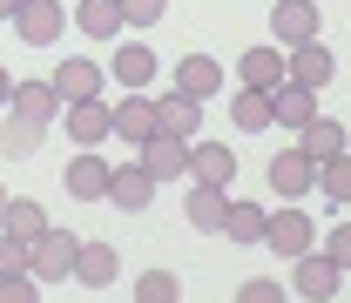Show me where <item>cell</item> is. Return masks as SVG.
I'll return each instance as SVG.
<instances>
[{"label": "cell", "mask_w": 351, "mask_h": 303, "mask_svg": "<svg viewBox=\"0 0 351 303\" xmlns=\"http://www.w3.org/2000/svg\"><path fill=\"white\" fill-rule=\"evenodd\" d=\"M75 256H82V236L47 229V236L27 243V276H34V283H61V276H75Z\"/></svg>", "instance_id": "1"}, {"label": "cell", "mask_w": 351, "mask_h": 303, "mask_svg": "<svg viewBox=\"0 0 351 303\" xmlns=\"http://www.w3.org/2000/svg\"><path fill=\"white\" fill-rule=\"evenodd\" d=\"M156 189H162V182L142 169V162H115V169H108V202L129 209V216H142V209L156 202Z\"/></svg>", "instance_id": "2"}, {"label": "cell", "mask_w": 351, "mask_h": 303, "mask_svg": "<svg viewBox=\"0 0 351 303\" xmlns=\"http://www.w3.org/2000/svg\"><path fill=\"white\" fill-rule=\"evenodd\" d=\"M284 75H291V88L317 94V88H331L338 61H331V47H324V41H304V47H291V54H284Z\"/></svg>", "instance_id": "3"}, {"label": "cell", "mask_w": 351, "mask_h": 303, "mask_svg": "<svg viewBox=\"0 0 351 303\" xmlns=\"http://www.w3.org/2000/svg\"><path fill=\"white\" fill-rule=\"evenodd\" d=\"M291 263H298V276H291V290H298V297H311V303H331V297H338L345 269H338L331 256H317V250H304V256H291Z\"/></svg>", "instance_id": "4"}, {"label": "cell", "mask_w": 351, "mask_h": 303, "mask_svg": "<svg viewBox=\"0 0 351 303\" xmlns=\"http://www.w3.org/2000/svg\"><path fill=\"white\" fill-rule=\"evenodd\" d=\"M270 34H277V47L317 41V0H277L270 7Z\"/></svg>", "instance_id": "5"}, {"label": "cell", "mask_w": 351, "mask_h": 303, "mask_svg": "<svg viewBox=\"0 0 351 303\" xmlns=\"http://www.w3.org/2000/svg\"><path fill=\"white\" fill-rule=\"evenodd\" d=\"M263 243H270L277 256H304L311 243H317V222H311L304 209H277V216L263 222Z\"/></svg>", "instance_id": "6"}, {"label": "cell", "mask_w": 351, "mask_h": 303, "mask_svg": "<svg viewBox=\"0 0 351 303\" xmlns=\"http://www.w3.org/2000/svg\"><path fill=\"white\" fill-rule=\"evenodd\" d=\"M61 27H68L61 0H27V7L14 14V34H21L27 47H54V41H61Z\"/></svg>", "instance_id": "7"}, {"label": "cell", "mask_w": 351, "mask_h": 303, "mask_svg": "<svg viewBox=\"0 0 351 303\" xmlns=\"http://www.w3.org/2000/svg\"><path fill=\"white\" fill-rule=\"evenodd\" d=\"M270 189H277L284 202H298L304 189H317V162H311L304 148H277V155H270Z\"/></svg>", "instance_id": "8"}, {"label": "cell", "mask_w": 351, "mask_h": 303, "mask_svg": "<svg viewBox=\"0 0 351 303\" xmlns=\"http://www.w3.org/2000/svg\"><path fill=\"white\" fill-rule=\"evenodd\" d=\"M156 135H176V142H196L203 135V101H189V94H156Z\"/></svg>", "instance_id": "9"}, {"label": "cell", "mask_w": 351, "mask_h": 303, "mask_svg": "<svg viewBox=\"0 0 351 303\" xmlns=\"http://www.w3.org/2000/svg\"><path fill=\"white\" fill-rule=\"evenodd\" d=\"M108 135H115V142H135V148H142V142L156 135V101H149V94H122V101L108 108Z\"/></svg>", "instance_id": "10"}, {"label": "cell", "mask_w": 351, "mask_h": 303, "mask_svg": "<svg viewBox=\"0 0 351 303\" xmlns=\"http://www.w3.org/2000/svg\"><path fill=\"white\" fill-rule=\"evenodd\" d=\"M176 94H189V101L210 108V101L223 94V68L210 61V54H182V61H176Z\"/></svg>", "instance_id": "11"}, {"label": "cell", "mask_w": 351, "mask_h": 303, "mask_svg": "<svg viewBox=\"0 0 351 303\" xmlns=\"http://www.w3.org/2000/svg\"><path fill=\"white\" fill-rule=\"evenodd\" d=\"M61 122H68V142H75V148H101V142H108V101H101V94H95V101H68Z\"/></svg>", "instance_id": "12"}, {"label": "cell", "mask_w": 351, "mask_h": 303, "mask_svg": "<svg viewBox=\"0 0 351 303\" xmlns=\"http://www.w3.org/2000/svg\"><path fill=\"white\" fill-rule=\"evenodd\" d=\"M135 162L156 175V182H176V175H189V142H176V135H149V142L135 148Z\"/></svg>", "instance_id": "13"}, {"label": "cell", "mask_w": 351, "mask_h": 303, "mask_svg": "<svg viewBox=\"0 0 351 303\" xmlns=\"http://www.w3.org/2000/svg\"><path fill=\"white\" fill-rule=\"evenodd\" d=\"M47 81H54L61 108H68V101H95V94H101V68H95L88 54H75V61H61V68H54Z\"/></svg>", "instance_id": "14"}, {"label": "cell", "mask_w": 351, "mask_h": 303, "mask_svg": "<svg viewBox=\"0 0 351 303\" xmlns=\"http://www.w3.org/2000/svg\"><path fill=\"white\" fill-rule=\"evenodd\" d=\"M189 175H196L203 189H230V182H237V155H230L223 142H189Z\"/></svg>", "instance_id": "15"}, {"label": "cell", "mask_w": 351, "mask_h": 303, "mask_svg": "<svg viewBox=\"0 0 351 303\" xmlns=\"http://www.w3.org/2000/svg\"><path fill=\"white\" fill-rule=\"evenodd\" d=\"M108 169H115V162H101L95 148H82V155L68 162L61 182H68V196H75V202H101V196H108Z\"/></svg>", "instance_id": "16"}, {"label": "cell", "mask_w": 351, "mask_h": 303, "mask_svg": "<svg viewBox=\"0 0 351 303\" xmlns=\"http://www.w3.org/2000/svg\"><path fill=\"white\" fill-rule=\"evenodd\" d=\"M270 122H277V129H291V135H304L311 122H317V94H304V88H277V94H270Z\"/></svg>", "instance_id": "17"}, {"label": "cell", "mask_w": 351, "mask_h": 303, "mask_svg": "<svg viewBox=\"0 0 351 303\" xmlns=\"http://www.w3.org/2000/svg\"><path fill=\"white\" fill-rule=\"evenodd\" d=\"M0 148H7V155H41V148H47V122L7 108V115H0Z\"/></svg>", "instance_id": "18"}, {"label": "cell", "mask_w": 351, "mask_h": 303, "mask_svg": "<svg viewBox=\"0 0 351 303\" xmlns=\"http://www.w3.org/2000/svg\"><path fill=\"white\" fill-rule=\"evenodd\" d=\"M223 209H230V189H189V202H182V216H189V229H203V236H223Z\"/></svg>", "instance_id": "19"}, {"label": "cell", "mask_w": 351, "mask_h": 303, "mask_svg": "<svg viewBox=\"0 0 351 303\" xmlns=\"http://www.w3.org/2000/svg\"><path fill=\"white\" fill-rule=\"evenodd\" d=\"M108 75H115V81L129 88V94H142V88L156 81V54H149L142 41H129V47H115V61H108Z\"/></svg>", "instance_id": "20"}, {"label": "cell", "mask_w": 351, "mask_h": 303, "mask_svg": "<svg viewBox=\"0 0 351 303\" xmlns=\"http://www.w3.org/2000/svg\"><path fill=\"white\" fill-rule=\"evenodd\" d=\"M75 27H82L88 41H115L129 21H122V0H82L75 7Z\"/></svg>", "instance_id": "21"}, {"label": "cell", "mask_w": 351, "mask_h": 303, "mask_svg": "<svg viewBox=\"0 0 351 303\" xmlns=\"http://www.w3.org/2000/svg\"><path fill=\"white\" fill-rule=\"evenodd\" d=\"M0 229H7V236H21V243H34V236H47V209L34 202V196H7Z\"/></svg>", "instance_id": "22"}, {"label": "cell", "mask_w": 351, "mask_h": 303, "mask_svg": "<svg viewBox=\"0 0 351 303\" xmlns=\"http://www.w3.org/2000/svg\"><path fill=\"white\" fill-rule=\"evenodd\" d=\"M7 108H14V115H34V122H54V115H61V94H54V81H14Z\"/></svg>", "instance_id": "23"}, {"label": "cell", "mask_w": 351, "mask_h": 303, "mask_svg": "<svg viewBox=\"0 0 351 303\" xmlns=\"http://www.w3.org/2000/svg\"><path fill=\"white\" fill-rule=\"evenodd\" d=\"M284 81H291V75H284V54H277V47H250V54H243V88L277 94Z\"/></svg>", "instance_id": "24"}, {"label": "cell", "mask_w": 351, "mask_h": 303, "mask_svg": "<svg viewBox=\"0 0 351 303\" xmlns=\"http://www.w3.org/2000/svg\"><path fill=\"white\" fill-rule=\"evenodd\" d=\"M115 269H122V256H115L108 243H82V256H75V283L108 290V283H115Z\"/></svg>", "instance_id": "25"}, {"label": "cell", "mask_w": 351, "mask_h": 303, "mask_svg": "<svg viewBox=\"0 0 351 303\" xmlns=\"http://www.w3.org/2000/svg\"><path fill=\"white\" fill-rule=\"evenodd\" d=\"M263 202H237V196H230V209H223V236H230V243H263Z\"/></svg>", "instance_id": "26"}, {"label": "cell", "mask_w": 351, "mask_h": 303, "mask_svg": "<svg viewBox=\"0 0 351 303\" xmlns=\"http://www.w3.org/2000/svg\"><path fill=\"white\" fill-rule=\"evenodd\" d=\"M230 122H237L243 135H263V129H277V122H270V94H257V88H243V94L230 101Z\"/></svg>", "instance_id": "27"}, {"label": "cell", "mask_w": 351, "mask_h": 303, "mask_svg": "<svg viewBox=\"0 0 351 303\" xmlns=\"http://www.w3.org/2000/svg\"><path fill=\"white\" fill-rule=\"evenodd\" d=\"M298 148H304L311 162H331V155H345V122H324V115H317V122L304 129V142H298Z\"/></svg>", "instance_id": "28"}, {"label": "cell", "mask_w": 351, "mask_h": 303, "mask_svg": "<svg viewBox=\"0 0 351 303\" xmlns=\"http://www.w3.org/2000/svg\"><path fill=\"white\" fill-rule=\"evenodd\" d=\"M317 189H324V196L345 209V202H351V155H331V162H317Z\"/></svg>", "instance_id": "29"}, {"label": "cell", "mask_w": 351, "mask_h": 303, "mask_svg": "<svg viewBox=\"0 0 351 303\" xmlns=\"http://www.w3.org/2000/svg\"><path fill=\"white\" fill-rule=\"evenodd\" d=\"M182 290H176V269H142L135 276V303H176Z\"/></svg>", "instance_id": "30"}, {"label": "cell", "mask_w": 351, "mask_h": 303, "mask_svg": "<svg viewBox=\"0 0 351 303\" xmlns=\"http://www.w3.org/2000/svg\"><path fill=\"white\" fill-rule=\"evenodd\" d=\"M237 303H291V290H284V283H270V276H250V283L237 290Z\"/></svg>", "instance_id": "31"}, {"label": "cell", "mask_w": 351, "mask_h": 303, "mask_svg": "<svg viewBox=\"0 0 351 303\" xmlns=\"http://www.w3.org/2000/svg\"><path fill=\"white\" fill-rule=\"evenodd\" d=\"M0 303H41V283L21 269V276H0Z\"/></svg>", "instance_id": "32"}, {"label": "cell", "mask_w": 351, "mask_h": 303, "mask_svg": "<svg viewBox=\"0 0 351 303\" xmlns=\"http://www.w3.org/2000/svg\"><path fill=\"white\" fill-rule=\"evenodd\" d=\"M162 7H169V0H122V21H129V27H156Z\"/></svg>", "instance_id": "33"}, {"label": "cell", "mask_w": 351, "mask_h": 303, "mask_svg": "<svg viewBox=\"0 0 351 303\" xmlns=\"http://www.w3.org/2000/svg\"><path fill=\"white\" fill-rule=\"evenodd\" d=\"M21 269H27V243L0 229V276H21Z\"/></svg>", "instance_id": "34"}, {"label": "cell", "mask_w": 351, "mask_h": 303, "mask_svg": "<svg viewBox=\"0 0 351 303\" xmlns=\"http://www.w3.org/2000/svg\"><path fill=\"white\" fill-rule=\"evenodd\" d=\"M324 256L338 263V269H351V222H338V229H331V243H324Z\"/></svg>", "instance_id": "35"}, {"label": "cell", "mask_w": 351, "mask_h": 303, "mask_svg": "<svg viewBox=\"0 0 351 303\" xmlns=\"http://www.w3.org/2000/svg\"><path fill=\"white\" fill-rule=\"evenodd\" d=\"M21 7H27V0H0V21H14V14H21Z\"/></svg>", "instance_id": "36"}, {"label": "cell", "mask_w": 351, "mask_h": 303, "mask_svg": "<svg viewBox=\"0 0 351 303\" xmlns=\"http://www.w3.org/2000/svg\"><path fill=\"white\" fill-rule=\"evenodd\" d=\"M7 94H14V75H7V68H0V108H7Z\"/></svg>", "instance_id": "37"}, {"label": "cell", "mask_w": 351, "mask_h": 303, "mask_svg": "<svg viewBox=\"0 0 351 303\" xmlns=\"http://www.w3.org/2000/svg\"><path fill=\"white\" fill-rule=\"evenodd\" d=\"M0 209H7V189H0Z\"/></svg>", "instance_id": "38"}]
</instances>
